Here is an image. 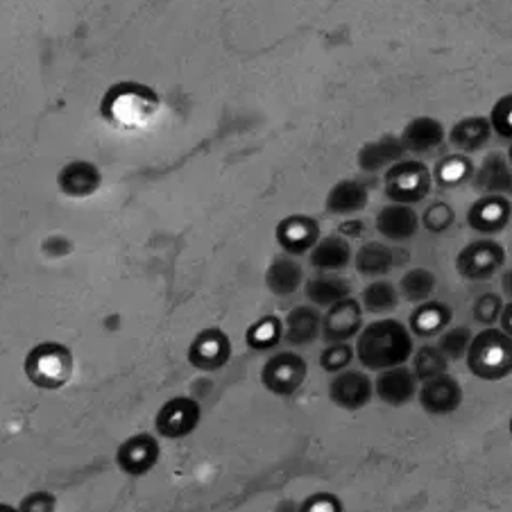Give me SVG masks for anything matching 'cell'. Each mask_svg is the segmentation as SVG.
Listing matches in <instances>:
<instances>
[{
  "label": "cell",
  "mask_w": 512,
  "mask_h": 512,
  "mask_svg": "<svg viewBox=\"0 0 512 512\" xmlns=\"http://www.w3.org/2000/svg\"><path fill=\"white\" fill-rule=\"evenodd\" d=\"M354 352L363 370L379 374L411 361L415 340L408 324L395 318H379L361 329V334L356 336Z\"/></svg>",
  "instance_id": "obj_1"
},
{
  "label": "cell",
  "mask_w": 512,
  "mask_h": 512,
  "mask_svg": "<svg viewBox=\"0 0 512 512\" xmlns=\"http://www.w3.org/2000/svg\"><path fill=\"white\" fill-rule=\"evenodd\" d=\"M467 368L483 381H501L512 374V338L499 327L474 334L465 356Z\"/></svg>",
  "instance_id": "obj_2"
},
{
  "label": "cell",
  "mask_w": 512,
  "mask_h": 512,
  "mask_svg": "<svg viewBox=\"0 0 512 512\" xmlns=\"http://www.w3.org/2000/svg\"><path fill=\"white\" fill-rule=\"evenodd\" d=\"M431 186L433 173L420 159L399 161V164L388 168L386 177H383L386 198L397 204H411V207L431 193Z\"/></svg>",
  "instance_id": "obj_3"
},
{
  "label": "cell",
  "mask_w": 512,
  "mask_h": 512,
  "mask_svg": "<svg viewBox=\"0 0 512 512\" xmlns=\"http://www.w3.org/2000/svg\"><path fill=\"white\" fill-rule=\"evenodd\" d=\"M506 263V247L485 236L479 241L467 243L456 256V270L460 277L469 281H488Z\"/></svg>",
  "instance_id": "obj_4"
},
{
  "label": "cell",
  "mask_w": 512,
  "mask_h": 512,
  "mask_svg": "<svg viewBox=\"0 0 512 512\" xmlns=\"http://www.w3.org/2000/svg\"><path fill=\"white\" fill-rule=\"evenodd\" d=\"M309 374V365L297 352L272 354L261 370V381L270 392L279 397H288L302 388Z\"/></svg>",
  "instance_id": "obj_5"
},
{
  "label": "cell",
  "mask_w": 512,
  "mask_h": 512,
  "mask_svg": "<svg viewBox=\"0 0 512 512\" xmlns=\"http://www.w3.org/2000/svg\"><path fill=\"white\" fill-rule=\"evenodd\" d=\"M329 399L343 411H361L374 399V381L365 370L347 368L329 381Z\"/></svg>",
  "instance_id": "obj_6"
},
{
  "label": "cell",
  "mask_w": 512,
  "mask_h": 512,
  "mask_svg": "<svg viewBox=\"0 0 512 512\" xmlns=\"http://www.w3.org/2000/svg\"><path fill=\"white\" fill-rule=\"evenodd\" d=\"M363 304L356 297L329 306L327 313L322 315V336L324 343H349V340L361 334L365 327L363 322Z\"/></svg>",
  "instance_id": "obj_7"
},
{
  "label": "cell",
  "mask_w": 512,
  "mask_h": 512,
  "mask_svg": "<svg viewBox=\"0 0 512 512\" xmlns=\"http://www.w3.org/2000/svg\"><path fill=\"white\" fill-rule=\"evenodd\" d=\"M202 420L200 401L191 397H175L166 401L157 413V431L170 440H179L191 435Z\"/></svg>",
  "instance_id": "obj_8"
},
{
  "label": "cell",
  "mask_w": 512,
  "mask_h": 512,
  "mask_svg": "<svg viewBox=\"0 0 512 512\" xmlns=\"http://www.w3.org/2000/svg\"><path fill=\"white\" fill-rule=\"evenodd\" d=\"M463 388L456 377L451 374H440V377H433L429 381L420 383V392H417V399H420L422 408L429 415H451L456 413L460 404H463Z\"/></svg>",
  "instance_id": "obj_9"
},
{
  "label": "cell",
  "mask_w": 512,
  "mask_h": 512,
  "mask_svg": "<svg viewBox=\"0 0 512 512\" xmlns=\"http://www.w3.org/2000/svg\"><path fill=\"white\" fill-rule=\"evenodd\" d=\"M232 356V343L225 331L204 329L189 347V363L202 372H216L225 368Z\"/></svg>",
  "instance_id": "obj_10"
},
{
  "label": "cell",
  "mask_w": 512,
  "mask_h": 512,
  "mask_svg": "<svg viewBox=\"0 0 512 512\" xmlns=\"http://www.w3.org/2000/svg\"><path fill=\"white\" fill-rule=\"evenodd\" d=\"M512 202L503 195H481L467 211V225L483 236H494L508 227Z\"/></svg>",
  "instance_id": "obj_11"
},
{
  "label": "cell",
  "mask_w": 512,
  "mask_h": 512,
  "mask_svg": "<svg viewBox=\"0 0 512 512\" xmlns=\"http://www.w3.org/2000/svg\"><path fill=\"white\" fill-rule=\"evenodd\" d=\"M420 392V381H417L415 372L408 365H397V368L379 372L377 381H374V395H377L383 404L392 408H401L417 397Z\"/></svg>",
  "instance_id": "obj_12"
},
{
  "label": "cell",
  "mask_w": 512,
  "mask_h": 512,
  "mask_svg": "<svg viewBox=\"0 0 512 512\" xmlns=\"http://www.w3.org/2000/svg\"><path fill=\"white\" fill-rule=\"evenodd\" d=\"M374 227H377V232L383 238H388V241L406 243L417 236L422 223H420V213H417L411 204L388 202L386 207L377 213Z\"/></svg>",
  "instance_id": "obj_13"
},
{
  "label": "cell",
  "mask_w": 512,
  "mask_h": 512,
  "mask_svg": "<svg viewBox=\"0 0 512 512\" xmlns=\"http://www.w3.org/2000/svg\"><path fill=\"white\" fill-rule=\"evenodd\" d=\"M320 241V225L311 216H288L277 225V243L281 250L290 256H300L313 250V245Z\"/></svg>",
  "instance_id": "obj_14"
},
{
  "label": "cell",
  "mask_w": 512,
  "mask_h": 512,
  "mask_svg": "<svg viewBox=\"0 0 512 512\" xmlns=\"http://www.w3.org/2000/svg\"><path fill=\"white\" fill-rule=\"evenodd\" d=\"M406 148L404 143H401L399 134H383L379 139L368 141L363 145L361 150H358L356 155V164L358 168L363 170V173H381V170H388L399 161L406 159Z\"/></svg>",
  "instance_id": "obj_15"
},
{
  "label": "cell",
  "mask_w": 512,
  "mask_h": 512,
  "mask_svg": "<svg viewBox=\"0 0 512 512\" xmlns=\"http://www.w3.org/2000/svg\"><path fill=\"white\" fill-rule=\"evenodd\" d=\"M474 189L481 195H503L512 198V166L503 152H490L479 168H474Z\"/></svg>",
  "instance_id": "obj_16"
},
{
  "label": "cell",
  "mask_w": 512,
  "mask_h": 512,
  "mask_svg": "<svg viewBox=\"0 0 512 512\" xmlns=\"http://www.w3.org/2000/svg\"><path fill=\"white\" fill-rule=\"evenodd\" d=\"M370 202V189L368 184H363L361 179H340L327 193L324 207L331 216L340 218H352L356 213H361Z\"/></svg>",
  "instance_id": "obj_17"
},
{
  "label": "cell",
  "mask_w": 512,
  "mask_h": 512,
  "mask_svg": "<svg viewBox=\"0 0 512 512\" xmlns=\"http://www.w3.org/2000/svg\"><path fill=\"white\" fill-rule=\"evenodd\" d=\"M322 336V313L318 306L300 304L284 320V340L290 347L313 345Z\"/></svg>",
  "instance_id": "obj_18"
},
{
  "label": "cell",
  "mask_w": 512,
  "mask_h": 512,
  "mask_svg": "<svg viewBox=\"0 0 512 512\" xmlns=\"http://www.w3.org/2000/svg\"><path fill=\"white\" fill-rule=\"evenodd\" d=\"M68 372V354L66 349L55 345L37 347L28 358V374L34 383L50 388L57 386Z\"/></svg>",
  "instance_id": "obj_19"
},
{
  "label": "cell",
  "mask_w": 512,
  "mask_h": 512,
  "mask_svg": "<svg viewBox=\"0 0 512 512\" xmlns=\"http://www.w3.org/2000/svg\"><path fill=\"white\" fill-rule=\"evenodd\" d=\"M401 143H404L406 152H413V155H426V152H433L440 148L447 139L445 125H442L438 118L433 116H417L413 121H408L404 130L399 134Z\"/></svg>",
  "instance_id": "obj_20"
},
{
  "label": "cell",
  "mask_w": 512,
  "mask_h": 512,
  "mask_svg": "<svg viewBox=\"0 0 512 512\" xmlns=\"http://www.w3.org/2000/svg\"><path fill=\"white\" fill-rule=\"evenodd\" d=\"M159 454L161 449L157 438H152L148 433H141L123 442V447L118 449V465H121L123 472L130 476H141L148 474L150 469L157 465Z\"/></svg>",
  "instance_id": "obj_21"
},
{
  "label": "cell",
  "mask_w": 512,
  "mask_h": 512,
  "mask_svg": "<svg viewBox=\"0 0 512 512\" xmlns=\"http://www.w3.org/2000/svg\"><path fill=\"white\" fill-rule=\"evenodd\" d=\"M309 261L315 270L320 272H340L354 261L352 243L340 234L320 236V241L313 245L309 252Z\"/></svg>",
  "instance_id": "obj_22"
},
{
  "label": "cell",
  "mask_w": 512,
  "mask_h": 512,
  "mask_svg": "<svg viewBox=\"0 0 512 512\" xmlns=\"http://www.w3.org/2000/svg\"><path fill=\"white\" fill-rule=\"evenodd\" d=\"M304 293L306 300L313 306H318V309H329V306L352 297V281L338 275V272H320V275L306 281Z\"/></svg>",
  "instance_id": "obj_23"
},
{
  "label": "cell",
  "mask_w": 512,
  "mask_h": 512,
  "mask_svg": "<svg viewBox=\"0 0 512 512\" xmlns=\"http://www.w3.org/2000/svg\"><path fill=\"white\" fill-rule=\"evenodd\" d=\"M454 320V311L449 309V304L440 300H426L415 306V311L408 318V329L413 336L420 338H438L442 331L451 327Z\"/></svg>",
  "instance_id": "obj_24"
},
{
  "label": "cell",
  "mask_w": 512,
  "mask_h": 512,
  "mask_svg": "<svg viewBox=\"0 0 512 512\" xmlns=\"http://www.w3.org/2000/svg\"><path fill=\"white\" fill-rule=\"evenodd\" d=\"M266 286L272 295L290 297L304 286V268L302 263L290 254H281L266 270Z\"/></svg>",
  "instance_id": "obj_25"
},
{
  "label": "cell",
  "mask_w": 512,
  "mask_h": 512,
  "mask_svg": "<svg viewBox=\"0 0 512 512\" xmlns=\"http://www.w3.org/2000/svg\"><path fill=\"white\" fill-rule=\"evenodd\" d=\"M397 266L395 250L381 241H368L358 247L354 254V268L361 277L383 279Z\"/></svg>",
  "instance_id": "obj_26"
},
{
  "label": "cell",
  "mask_w": 512,
  "mask_h": 512,
  "mask_svg": "<svg viewBox=\"0 0 512 512\" xmlns=\"http://www.w3.org/2000/svg\"><path fill=\"white\" fill-rule=\"evenodd\" d=\"M492 125L488 116H467L451 127L449 141L454 143L463 155H472V152L483 150L492 139Z\"/></svg>",
  "instance_id": "obj_27"
},
{
  "label": "cell",
  "mask_w": 512,
  "mask_h": 512,
  "mask_svg": "<svg viewBox=\"0 0 512 512\" xmlns=\"http://www.w3.org/2000/svg\"><path fill=\"white\" fill-rule=\"evenodd\" d=\"M100 173L93 164L87 161H71V164L62 168L59 173V189L73 198H84L98 189Z\"/></svg>",
  "instance_id": "obj_28"
},
{
  "label": "cell",
  "mask_w": 512,
  "mask_h": 512,
  "mask_svg": "<svg viewBox=\"0 0 512 512\" xmlns=\"http://www.w3.org/2000/svg\"><path fill=\"white\" fill-rule=\"evenodd\" d=\"M399 288L388 279H374L361 293L363 311L372 315H388L399 306Z\"/></svg>",
  "instance_id": "obj_29"
},
{
  "label": "cell",
  "mask_w": 512,
  "mask_h": 512,
  "mask_svg": "<svg viewBox=\"0 0 512 512\" xmlns=\"http://www.w3.org/2000/svg\"><path fill=\"white\" fill-rule=\"evenodd\" d=\"M474 177V164L467 155H447L438 161L433 170V182L442 186V189H456V186L465 184L467 179Z\"/></svg>",
  "instance_id": "obj_30"
},
{
  "label": "cell",
  "mask_w": 512,
  "mask_h": 512,
  "mask_svg": "<svg viewBox=\"0 0 512 512\" xmlns=\"http://www.w3.org/2000/svg\"><path fill=\"white\" fill-rule=\"evenodd\" d=\"M435 286H438V279H435V275L429 268H413L399 279L397 288H399V295L404 297L406 302L422 304L426 300H431L435 293Z\"/></svg>",
  "instance_id": "obj_31"
},
{
  "label": "cell",
  "mask_w": 512,
  "mask_h": 512,
  "mask_svg": "<svg viewBox=\"0 0 512 512\" xmlns=\"http://www.w3.org/2000/svg\"><path fill=\"white\" fill-rule=\"evenodd\" d=\"M247 345L259 352L266 349H275L281 340H284V320L275 318V315H266V318L256 320L245 334Z\"/></svg>",
  "instance_id": "obj_32"
},
{
  "label": "cell",
  "mask_w": 512,
  "mask_h": 512,
  "mask_svg": "<svg viewBox=\"0 0 512 512\" xmlns=\"http://www.w3.org/2000/svg\"><path fill=\"white\" fill-rule=\"evenodd\" d=\"M411 370L415 372L417 381H429L433 377H440V374L449 372V361L447 356L440 352L438 345H422L420 349L413 352V365Z\"/></svg>",
  "instance_id": "obj_33"
},
{
  "label": "cell",
  "mask_w": 512,
  "mask_h": 512,
  "mask_svg": "<svg viewBox=\"0 0 512 512\" xmlns=\"http://www.w3.org/2000/svg\"><path fill=\"white\" fill-rule=\"evenodd\" d=\"M472 329L469 327H447L438 336V349L447 356V361H460L469 352V345H472Z\"/></svg>",
  "instance_id": "obj_34"
},
{
  "label": "cell",
  "mask_w": 512,
  "mask_h": 512,
  "mask_svg": "<svg viewBox=\"0 0 512 512\" xmlns=\"http://www.w3.org/2000/svg\"><path fill=\"white\" fill-rule=\"evenodd\" d=\"M420 223L431 234H445L456 223V211L449 202H431L420 216Z\"/></svg>",
  "instance_id": "obj_35"
},
{
  "label": "cell",
  "mask_w": 512,
  "mask_h": 512,
  "mask_svg": "<svg viewBox=\"0 0 512 512\" xmlns=\"http://www.w3.org/2000/svg\"><path fill=\"white\" fill-rule=\"evenodd\" d=\"M503 306H506L503 295L488 290V293H483L474 300L472 315L476 322L483 324V327H497L501 313H503Z\"/></svg>",
  "instance_id": "obj_36"
},
{
  "label": "cell",
  "mask_w": 512,
  "mask_h": 512,
  "mask_svg": "<svg viewBox=\"0 0 512 512\" xmlns=\"http://www.w3.org/2000/svg\"><path fill=\"white\" fill-rule=\"evenodd\" d=\"M354 358H356V352L352 343H329L322 349L320 365L324 372L338 374L347 368H352Z\"/></svg>",
  "instance_id": "obj_37"
},
{
  "label": "cell",
  "mask_w": 512,
  "mask_h": 512,
  "mask_svg": "<svg viewBox=\"0 0 512 512\" xmlns=\"http://www.w3.org/2000/svg\"><path fill=\"white\" fill-rule=\"evenodd\" d=\"M488 118H490L494 134L501 136V139H506V141H512V93H508V96H503L494 102V107H492Z\"/></svg>",
  "instance_id": "obj_38"
},
{
  "label": "cell",
  "mask_w": 512,
  "mask_h": 512,
  "mask_svg": "<svg viewBox=\"0 0 512 512\" xmlns=\"http://www.w3.org/2000/svg\"><path fill=\"white\" fill-rule=\"evenodd\" d=\"M300 512H343V503H340L336 494L320 492L311 494L300 506Z\"/></svg>",
  "instance_id": "obj_39"
},
{
  "label": "cell",
  "mask_w": 512,
  "mask_h": 512,
  "mask_svg": "<svg viewBox=\"0 0 512 512\" xmlns=\"http://www.w3.org/2000/svg\"><path fill=\"white\" fill-rule=\"evenodd\" d=\"M19 512H55V499L48 492H34L25 497Z\"/></svg>",
  "instance_id": "obj_40"
},
{
  "label": "cell",
  "mask_w": 512,
  "mask_h": 512,
  "mask_svg": "<svg viewBox=\"0 0 512 512\" xmlns=\"http://www.w3.org/2000/svg\"><path fill=\"white\" fill-rule=\"evenodd\" d=\"M363 232H365V223H363V220H356V218L345 220V223H340V227H338V234L345 236L347 241L363 236Z\"/></svg>",
  "instance_id": "obj_41"
},
{
  "label": "cell",
  "mask_w": 512,
  "mask_h": 512,
  "mask_svg": "<svg viewBox=\"0 0 512 512\" xmlns=\"http://www.w3.org/2000/svg\"><path fill=\"white\" fill-rule=\"evenodd\" d=\"M44 247H46L48 254L62 256V254L71 252V241H66V238H62V236H53V238H48Z\"/></svg>",
  "instance_id": "obj_42"
},
{
  "label": "cell",
  "mask_w": 512,
  "mask_h": 512,
  "mask_svg": "<svg viewBox=\"0 0 512 512\" xmlns=\"http://www.w3.org/2000/svg\"><path fill=\"white\" fill-rule=\"evenodd\" d=\"M499 329L506 331V334L512 338V302H506V306H503V313L499 318Z\"/></svg>",
  "instance_id": "obj_43"
},
{
  "label": "cell",
  "mask_w": 512,
  "mask_h": 512,
  "mask_svg": "<svg viewBox=\"0 0 512 512\" xmlns=\"http://www.w3.org/2000/svg\"><path fill=\"white\" fill-rule=\"evenodd\" d=\"M501 295L506 302H512V268L501 275Z\"/></svg>",
  "instance_id": "obj_44"
},
{
  "label": "cell",
  "mask_w": 512,
  "mask_h": 512,
  "mask_svg": "<svg viewBox=\"0 0 512 512\" xmlns=\"http://www.w3.org/2000/svg\"><path fill=\"white\" fill-rule=\"evenodd\" d=\"M0 512H19V510L12 508V506H5V503H0Z\"/></svg>",
  "instance_id": "obj_45"
},
{
  "label": "cell",
  "mask_w": 512,
  "mask_h": 512,
  "mask_svg": "<svg viewBox=\"0 0 512 512\" xmlns=\"http://www.w3.org/2000/svg\"><path fill=\"white\" fill-rule=\"evenodd\" d=\"M506 157H508V161H510V166H512V145H510V150H508V155H506Z\"/></svg>",
  "instance_id": "obj_46"
},
{
  "label": "cell",
  "mask_w": 512,
  "mask_h": 512,
  "mask_svg": "<svg viewBox=\"0 0 512 512\" xmlns=\"http://www.w3.org/2000/svg\"><path fill=\"white\" fill-rule=\"evenodd\" d=\"M510 435H512V415H510Z\"/></svg>",
  "instance_id": "obj_47"
}]
</instances>
